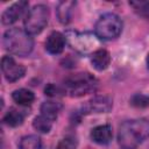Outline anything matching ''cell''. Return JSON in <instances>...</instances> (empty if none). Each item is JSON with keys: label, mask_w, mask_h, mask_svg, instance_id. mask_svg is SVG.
I'll list each match as a JSON object with an SVG mask.
<instances>
[{"label": "cell", "mask_w": 149, "mask_h": 149, "mask_svg": "<svg viewBox=\"0 0 149 149\" xmlns=\"http://www.w3.org/2000/svg\"><path fill=\"white\" fill-rule=\"evenodd\" d=\"M149 137V120L136 119L123 122L118 133V142L121 149H135Z\"/></svg>", "instance_id": "1"}, {"label": "cell", "mask_w": 149, "mask_h": 149, "mask_svg": "<svg viewBox=\"0 0 149 149\" xmlns=\"http://www.w3.org/2000/svg\"><path fill=\"white\" fill-rule=\"evenodd\" d=\"M3 47L10 54L17 56H27L31 52L34 41L30 34L19 28H12L3 34Z\"/></svg>", "instance_id": "2"}, {"label": "cell", "mask_w": 149, "mask_h": 149, "mask_svg": "<svg viewBox=\"0 0 149 149\" xmlns=\"http://www.w3.org/2000/svg\"><path fill=\"white\" fill-rule=\"evenodd\" d=\"M98 86V80L87 72L71 74L64 81V90L71 97H81L93 92Z\"/></svg>", "instance_id": "3"}, {"label": "cell", "mask_w": 149, "mask_h": 149, "mask_svg": "<svg viewBox=\"0 0 149 149\" xmlns=\"http://www.w3.org/2000/svg\"><path fill=\"white\" fill-rule=\"evenodd\" d=\"M122 30V22L120 17L113 13L104 14L95 23V35L104 41H111L116 38Z\"/></svg>", "instance_id": "4"}, {"label": "cell", "mask_w": 149, "mask_h": 149, "mask_svg": "<svg viewBox=\"0 0 149 149\" xmlns=\"http://www.w3.org/2000/svg\"><path fill=\"white\" fill-rule=\"evenodd\" d=\"M49 21V8L45 5H36L29 9L24 19V30L28 34L41 33Z\"/></svg>", "instance_id": "5"}, {"label": "cell", "mask_w": 149, "mask_h": 149, "mask_svg": "<svg viewBox=\"0 0 149 149\" xmlns=\"http://www.w3.org/2000/svg\"><path fill=\"white\" fill-rule=\"evenodd\" d=\"M65 40L69 42L71 48L83 54L93 50L94 45H97V41L94 36L90 33H79V31L70 30L65 34Z\"/></svg>", "instance_id": "6"}, {"label": "cell", "mask_w": 149, "mask_h": 149, "mask_svg": "<svg viewBox=\"0 0 149 149\" xmlns=\"http://www.w3.org/2000/svg\"><path fill=\"white\" fill-rule=\"evenodd\" d=\"M1 70L5 76V78L8 81H16L21 77H23L26 69L17 64L13 57L10 56H3L1 59Z\"/></svg>", "instance_id": "7"}, {"label": "cell", "mask_w": 149, "mask_h": 149, "mask_svg": "<svg viewBox=\"0 0 149 149\" xmlns=\"http://www.w3.org/2000/svg\"><path fill=\"white\" fill-rule=\"evenodd\" d=\"M28 8L27 1H19L13 3L10 7H8L1 15V21L3 24H12L16 22L26 12Z\"/></svg>", "instance_id": "8"}, {"label": "cell", "mask_w": 149, "mask_h": 149, "mask_svg": "<svg viewBox=\"0 0 149 149\" xmlns=\"http://www.w3.org/2000/svg\"><path fill=\"white\" fill-rule=\"evenodd\" d=\"M65 36L59 31H54L49 35L45 42V49L49 54L57 55L61 54L65 47Z\"/></svg>", "instance_id": "9"}, {"label": "cell", "mask_w": 149, "mask_h": 149, "mask_svg": "<svg viewBox=\"0 0 149 149\" xmlns=\"http://www.w3.org/2000/svg\"><path fill=\"white\" fill-rule=\"evenodd\" d=\"M112 128L109 125H101L92 129L91 137L95 143L99 144H107L112 140Z\"/></svg>", "instance_id": "10"}, {"label": "cell", "mask_w": 149, "mask_h": 149, "mask_svg": "<svg viewBox=\"0 0 149 149\" xmlns=\"http://www.w3.org/2000/svg\"><path fill=\"white\" fill-rule=\"evenodd\" d=\"M88 108L95 113H106L112 108V99L107 95H95L88 101Z\"/></svg>", "instance_id": "11"}, {"label": "cell", "mask_w": 149, "mask_h": 149, "mask_svg": "<svg viewBox=\"0 0 149 149\" xmlns=\"http://www.w3.org/2000/svg\"><path fill=\"white\" fill-rule=\"evenodd\" d=\"M91 62H92V65H93L94 69L101 71V70H105L109 65L111 56H109V54H108L107 50L99 49V50H95L93 52L92 58H91Z\"/></svg>", "instance_id": "12"}, {"label": "cell", "mask_w": 149, "mask_h": 149, "mask_svg": "<svg viewBox=\"0 0 149 149\" xmlns=\"http://www.w3.org/2000/svg\"><path fill=\"white\" fill-rule=\"evenodd\" d=\"M74 6H76V2H73V1H61L57 5L56 14H57V17H58L59 22L65 24L70 21Z\"/></svg>", "instance_id": "13"}, {"label": "cell", "mask_w": 149, "mask_h": 149, "mask_svg": "<svg viewBox=\"0 0 149 149\" xmlns=\"http://www.w3.org/2000/svg\"><path fill=\"white\" fill-rule=\"evenodd\" d=\"M13 97V100L21 105V106H29L31 105V102L34 101L35 97H34V93L29 90H26V88H19V90H15L12 94Z\"/></svg>", "instance_id": "14"}, {"label": "cell", "mask_w": 149, "mask_h": 149, "mask_svg": "<svg viewBox=\"0 0 149 149\" xmlns=\"http://www.w3.org/2000/svg\"><path fill=\"white\" fill-rule=\"evenodd\" d=\"M61 109H62V105L59 102H57V101H51V100L50 101H44L42 104V106H41L42 115H44L45 118L50 119L51 121H54L57 118V115L61 112Z\"/></svg>", "instance_id": "15"}, {"label": "cell", "mask_w": 149, "mask_h": 149, "mask_svg": "<svg viewBox=\"0 0 149 149\" xmlns=\"http://www.w3.org/2000/svg\"><path fill=\"white\" fill-rule=\"evenodd\" d=\"M23 119H24V114L21 111L16 108H10L3 116V122L10 127H16L23 122Z\"/></svg>", "instance_id": "16"}, {"label": "cell", "mask_w": 149, "mask_h": 149, "mask_svg": "<svg viewBox=\"0 0 149 149\" xmlns=\"http://www.w3.org/2000/svg\"><path fill=\"white\" fill-rule=\"evenodd\" d=\"M41 148H42L41 139L36 135L23 136L19 144V149H41Z\"/></svg>", "instance_id": "17"}, {"label": "cell", "mask_w": 149, "mask_h": 149, "mask_svg": "<svg viewBox=\"0 0 149 149\" xmlns=\"http://www.w3.org/2000/svg\"><path fill=\"white\" fill-rule=\"evenodd\" d=\"M33 126H34V128H35L37 132L45 134V133H49V130L51 129L52 121L41 114V115H38V116H36V118L34 119Z\"/></svg>", "instance_id": "18"}, {"label": "cell", "mask_w": 149, "mask_h": 149, "mask_svg": "<svg viewBox=\"0 0 149 149\" xmlns=\"http://www.w3.org/2000/svg\"><path fill=\"white\" fill-rule=\"evenodd\" d=\"M130 104L135 107H148L149 106V97L141 94V93L134 94L130 98Z\"/></svg>", "instance_id": "19"}, {"label": "cell", "mask_w": 149, "mask_h": 149, "mask_svg": "<svg viewBox=\"0 0 149 149\" xmlns=\"http://www.w3.org/2000/svg\"><path fill=\"white\" fill-rule=\"evenodd\" d=\"M129 5L133 6L134 9L139 14L149 17V2H146V1H132V2H129Z\"/></svg>", "instance_id": "20"}, {"label": "cell", "mask_w": 149, "mask_h": 149, "mask_svg": "<svg viewBox=\"0 0 149 149\" xmlns=\"http://www.w3.org/2000/svg\"><path fill=\"white\" fill-rule=\"evenodd\" d=\"M77 142L72 137H65L63 139L56 147V149H76Z\"/></svg>", "instance_id": "21"}, {"label": "cell", "mask_w": 149, "mask_h": 149, "mask_svg": "<svg viewBox=\"0 0 149 149\" xmlns=\"http://www.w3.org/2000/svg\"><path fill=\"white\" fill-rule=\"evenodd\" d=\"M44 92H45V95H49V97H57V95H61V94H62L61 88L57 87V86L54 85V84H49V85L45 87Z\"/></svg>", "instance_id": "22"}, {"label": "cell", "mask_w": 149, "mask_h": 149, "mask_svg": "<svg viewBox=\"0 0 149 149\" xmlns=\"http://www.w3.org/2000/svg\"><path fill=\"white\" fill-rule=\"evenodd\" d=\"M147 65H148V69H149V54H148V57H147Z\"/></svg>", "instance_id": "23"}]
</instances>
